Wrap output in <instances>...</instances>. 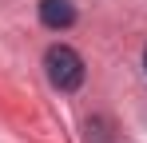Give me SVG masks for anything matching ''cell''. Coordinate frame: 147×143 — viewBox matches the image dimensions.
I'll return each mask as SVG.
<instances>
[{
  "mask_svg": "<svg viewBox=\"0 0 147 143\" xmlns=\"http://www.w3.org/2000/svg\"><path fill=\"white\" fill-rule=\"evenodd\" d=\"M44 72H48L52 88H60V92H76L84 84V60L68 44H52L44 52Z\"/></svg>",
  "mask_w": 147,
  "mask_h": 143,
  "instance_id": "obj_1",
  "label": "cell"
},
{
  "mask_svg": "<svg viewBox=\"0 0 147 143\" xmlns=\"http://www.w3.org/2000/svg\"><path fill=\"white\" fill-rule=\"evenodd\" d=\"M40 24L52 32H64L76 24V4L72 0H40Z\"/></svg>",
  "mask_w": 147,
  "mask_h": 143,
  "instance_id": "obj_2",
  "label": "cell"
},
{
  "mask_svg": "<svg viewBox=\"0 0 147 143\" xmlns=\"http://www.w3.org/2000/svg\"><path fill=\"white\" fill-rule=\"evenodd\" d=\"M143 68H147V52H143Z\"/></svg>",
  "mask_w": 147,
  "mask_h": 143,
  "instance_id": "obj_3",
  "label": "cell"
}]
</instances>
